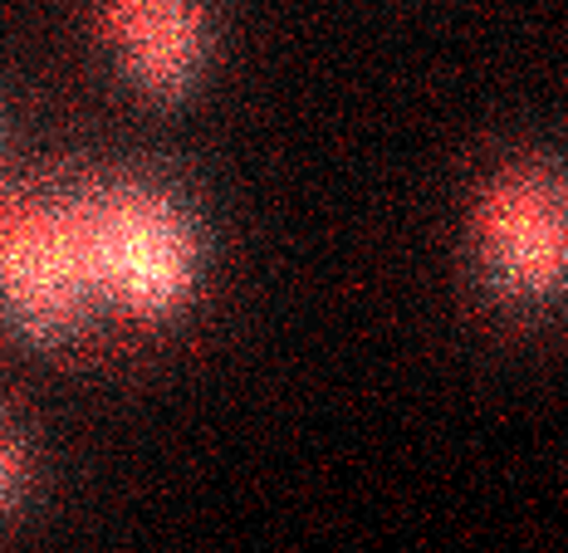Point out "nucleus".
Listing matches in <instances>:
<instances>
[{"label":"nucleus","instance_id":"f257e3e1","mask_svg":"<svg viewBox=\"0 0 568 553\" xmlns=\"http://www.w3.org/2000/svg\"><path fill=\"white\" fill-rule=\"evenodd\" d=\"M93 304L128 319H172L196 299L201 231L168 186L103 182L69 196Z\"/></svg>","mask_w":568,"mask_h":553},{"label":"nucleus","instance_id":"f03ea898","mask_svg":"<svg viewBox=\"0 0 568 553\" xmlns=\"http://www.w3.org/2000/svg\"><path fill=\"white\" fill-rule=\"evenodd\" d=\"M470 240L485 285L515 309H544L568 294V172L510 162L480 186Z\"/></svg>","mask_w":568,"mask_h":553},{"label":"nucleus","instance_id":"7ed1b4c3","mask_svg":"<svg viewBox=\"0 0 568 553\" xmlns=\"http://www.w3.org/2000/svg\"><path fill=\"white\" fill-rule=\"evenodd\" d=\"M0 279H6L10 324L20 334L40 338V344H64L99 314L84 250H79V231L69 216V196L6 206Z\"/></svg>","mask_w":568,"mask_h":553},{"label":"nucleus","instance_id":"20e7f679","mask_svg":"<svg viewBox=\"0 0 568 553\" xmlns=\"http://www.w3.org/2000/svg\"><path fill=\"white\" fill-rule=\"evenodd\" d=\"M103 30L123 69L158 99L186 93L206 64L201 0H103Z\"/></svg>","mask_w":568,"mask_h":553}]
</instances>
